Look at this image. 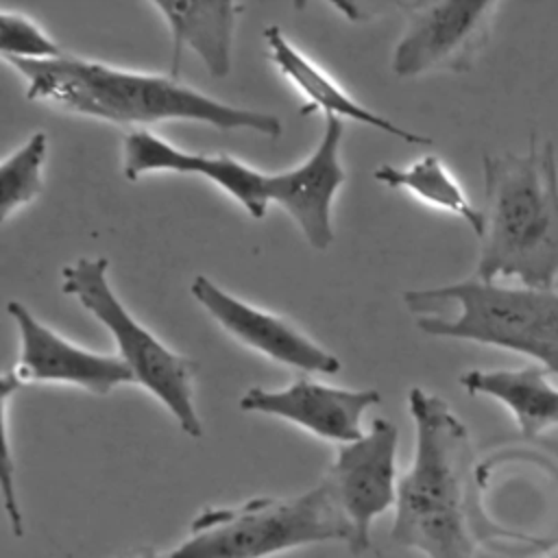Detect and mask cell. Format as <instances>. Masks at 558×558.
Segmentation results:
<instances>
[{
    "instance_id": "obj_19",
    "label": "cell",
    "mask_w": 558,
    "mask_h": 558,
    "mask_svg": "<svg viewBox=\"0 0 558 558\" xmlns=\"http://www.w3.org/2000/svg\"><path fill=\"white\" fill-rule=\"evenodd\" d=\"M0 52L4 61H50L65 50L28 15L0 9Z\"/></svg>"
},
{
    "instance_id": "obj_6",
    "label": "cell",
    "mask_w": 558,
    "mask_h": 558,
    "mask_svg": "<svg viewBox=\"0 0 558 558\" xmlns=\"http://www.w3.org/2000/svg\"><path fill=\"white\" fill-rule=\"evenodd\" d=\"M105 257H78L61 268V290L76 299L113 338L118 357L192 438L203 436L194 403L196 362L163 344L120 301L107 277Z\"/></svg>"
},
{
    "instance_id": "obj_11",
    "label": "cell",
    "mask_w": 558,
    "mask_h": 558,
    "mask_svg": "<svg viewBox=\"0 0 558 558\" xmlns=\"http://www.w3.org/2000/svg\"><path fill=\"white\" fill-rule=\"evenodd\" d=\"M344 122L325 118L316 148L294 168L268 174V201L277 203L299 227L312 248L325 251L333 242L331 207L347 172L340 161Z\"/></svg>"
},
{
    "instance_id": "obj_4",
    "label": "cell",
    "mask_w": 558,
    "mask_h": 558,
    "mask_svg": "<svg viewBox=\"0 0 558 558\" xmlns=\"http://www.w3.org/2000/svg\"><path fill=\"white\" fill-rule=\"evenodd\" d=\"M403 305L436 338L469 340L530 355L558 375V292L512 288L469 277L440 288L408 290Z\"/></svg>"
},
{
    "instance_id": "obj_2",
    "label": "cell",
    "mask_w": 558,
    "mask_h": 558,
    "mask_svg": "<svg viewBox=\"0 0 558 558\" xmlns=\"http://www.w3.org/2000/svg\"><path fill=\"white\" fill-rule=\"evenodd\" d=\"M414 456L399 477L395 545L427 558H475L482 543L471 436L449 403L414 386L408 392Z\"/></svg>"
},
{
    "instance_id": "obj_12",
    "label": "cell",
    "mask_w": 558,
    "mask_h": 558,
    "mask_svg": "<svg viewBox=\"0 0 558 558\" xmlns=\"http://www.w3.org/2000/svg\"><path fill=\"white\" fill-rule=\"evenodd\" d=\"M379 401L381 395L375 388L351 390L299 377L279 390L248 388L240 397V410L270 414L323 440L347 445L366 434L362 429V416L368 408L379 405Z\"/></svg>"
},
{
    "instance_id": "obj_22",
    "label": "cell",
    "mask_w": 558,
    "mask_h": 558,
    "mask_svg": "<svg viewBox=\"0 0 558 558\" xmlns=\"http://www.w3.org/2000/svg\"><path fill=\"white\" fill-rule=\"evenodd\" d=\"M549 558H558V547H556V549L549 554Z\"/></svg>"
},
{
    "instance_id": "obj_21",
    "label": "cell",
    "mask_w": 558,
    "mask_h": 558,
    "mask_svg": "<svg viewBox=\"0 0 558 558\" xmlns=\"http://www.w3.org/2000/svg\"><path fill=\"white\" fill-rule=\"evenodd\" d=\"M131 558H168V554L166 556H161V554H157L155 549H150V547H146V549H140L135 556H131Z\"/></svg>"
},
{
    "instance_id": "obj_1",
    "label": "cell",
    "mask_w": 558,
    "mask_h": 558,
    "mask_svg": "<svg viewBox=\"0 0 558 558\" xmlns=\"http://www.w3.org/2000/svg\"><path fill=\"white\" fill-rule=\"evenodd\" d=\"M26 81V96L61 111L146 129L157 122H201L220 131L279 137L275 113L235 107L203 94L177 74H148L65 52L50 61H9Z\"/></svg>"
},
{
    "instance_id": "obj_9",
    "label": "cell",
    "mask_w": 558,
    "mask_h": 558,
    "mask_svg": "<svg viewBox=\"0 0 558 558\" xmlns=\"http://www.w3.org/2000/svg\"><path fill=\"white\" fill-rule=\"evenodd\" d=\"M7 312L20 333V355L11 375L26 384H65L105 397L118 386L135 384L129 366L109 353H96L46 327L24 303L9 301Z\"/></svg>"
},
{
    "instance_id": "obj_8",
    "label": "cell",
    "mask_w": 558,
    "mask_h": 558,
    "mask_svg": "<svg viewBox=\"0 0 558 558\" xmlns=\"http://www.w3.org/2000/svg\"><path fill=\"white\" fill-rule=\"evenodd\" d=\"M397 425L375 418L360 440L338 447L323 477L351 525L349 551L353 556L371 547L373 521L397 506Z\"/></svg>"
},
{
    "instance_id": "obj_18",
    "label": "cell",
    "mask_w": 558,
    "mask_h": 558,
    "mask_svg": "<svg viewBox=\"0 0 558 558\" xmlns=\"http://www.w3.org/2000/svg\"><path fill=\"white\" fill-rule=\"evenodd\" d=\"M48 155V135L33 133L17 150L0 163V222L13 211L37 198L44 187V163Z\"/></svg>"
},
{
    "instance_id": "obj_20",
    "label": "cell",
    "mask_w": 558,
    "mask_h": 558,
    "mask_svg": "<svg viewBox=\"0 0 558 558\" xmlns=\"http://www.w3.org/2000/svg\"><path fill=\"white\" fill-rule=\"evenodd\" d=\"M22 386L20 381L11 375V371H4L0 377V416H2V456H0V484H2V501H4V512L9 517L11 530L15 536L24 534V519L17 501V490H15V466L11 458V438H9V405L13 392H17Z\"/></svg>"
},
{
    "instance_id": "obj_14",
    "label": "cell",
    "mask_w": 558,
    "mask_h": 558,
    "mask_svg": "<svg viewBox=\"0 0 558 558\" xmlns=\"http://www.w3.org/2000/svg\"><path fill=\"white\" fill-rule=\"evenodd\" d=\"M264 44L268 50V57L272 65L283 74L299 94H303L310 111H320L325 118H338V120H351L357 124H366L375 131H381L386 135H392L405 144L416 146H432L434 142L427 135L414 133L397 122H392L386 116H379L377 111L368 109L360 100H355L349 92L340 87L323 68H318L312 59H307L286 35L279 26L270 24L264 28Z\"/></svg>"
},
{
    "instance_id": "obj_10",
    "label": "cell",
    "mask_w": 558,
    "mask_h": 558,
    "mask_svg": "<svg viewBox=\"0 0 558 558\" xmlns=\"http://www.w3.org/2000/svg\"><path fill=\"white\" fill-rule=\"evenodd\" d=\"M190 294L231 338L268 360L303 373L336 375L340 371V360L290 320L238 299L209 277H194Z\"/></svg>"
},
{
    "instance_id": "obj_5",
    "label": "cell",
    "mask_w": 558,
    "mask_h": 558,
    "mask_svg": "<svg viewBox=\"0 0 558 558\" xmlns=\"http://www.w3.org/2000/svg\"><path fill=\"white\" fill-rule=\"evenodd\" d=\"M351 543V525L320 480L294 497L201 510L168 558H270L312 543Z\"/></svg>"
},
{
    "instance_id": "obj_17",
    "label": "cell",
    "mask_w": 558,
    "mask_h": 558,
    "mask_svg": "<svg viewBox=\"0 0 558 558\" xmlns=\"http://www.w3.org/2000/svg\"><path fill=\"white\" fill-rule=\"evenodd\" d=\"M373 177L375 181H379L390 190H403L432 207H438L442 211L458 216L471 227V231L477 238H482L484 211L477 209L466 198L460 183L453 179V174L436 155H423L421 159L403 168L392 163H381L375 168Z\"/></svg>"
},
{
    "instance_id": "obj_16",
    "label": "cell",
    "mask_w": 558,
    "mask_h": 558,
    "mask_svg": "<svg viewBox=\"0 0 558 558\" xmlns=\"http://www.w3.org/2000/svg\"><path fill=\"white\" fill-rule=\"evenodd\" d=\"M543 366L466 371L460 386L469 395H486L504 403L523 438H536L558 427V388L547 381Z\"/></svg>"
},
{
    "instance_id": "obj_7",
    "label": "cell",
    "mask_w": 558,
    "mask_h": 558,
    "mask_svg": "<svg viewBox=\"0 0 558 558\" xmlns=\"http://www.w3.org/2000/svg\"><path fill=\"white\" fill-rule=\"evenodd\" d=\"M405 28L392 50L390 70L414 78L436 70L469 72L490 37L499 9L493 0H401Z\"/></svg>"
},
{
    "instance_id": "obj_3",
    "label": "cell",
    "mask_w": 558,
    "mask_h": 558,
    "mask_svg": "<svg viewBox=\"0 0 558 558\" xmlns=\"http://www.w3.org/2000/svg\"><path fill=\"white\" fill-rule=\"evenodd\" d=\"M484 233L473 277L554 290L558 279V163L532 133L523 155H484Z\"/></svg>"
},
{
    "instance_id": "obj_15",
    "label": "cell",
    "mask_w": 558,
    "mask_h": 558,
    "mask_svg": "<svg viewBox=\"0 0 558 558\" xmlns=\"http://www.w3.org/2000/svg\"><path fill=\"white\" fill-rule=\"evenodd\" d=\"M168 26L172 41L170 74H177L183 48H190L205 70L222 78L231 72L233 35L244 4L240 2H150Z\"/></svg>"
},
{
    "instance_id": "obj_13",
    "label": "cell",
    "mask_w": 558,
    "mask_h": 558,
    "mask_svg": "<svg viewBox=\"0 0 558 558\" xmlns=\"http://www.w3.org/2000/svg\"><path fill=\"white\" fill-rule=\"evenodd\" d=\"M148 172L203 177L240 203L251 218H264L270 205L266 172L225 153H190L148 129H133L122 142V174L129 181H137Z\"/></svg>"
}]
</instances>
